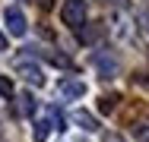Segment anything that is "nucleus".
<instances>
[{"instance_id": "f257e3e1", "label": "nucleus", "mask_w": 149, "mask_h": 142, "mask_svg": "<svg viewBox=\"0 0 149 142\" xmlns=\"http://www.w3.org/2000/svg\"><path fill=\"white\" fill-rule=\"evenodd\" d=\"M60 19H63V26L79 32V28L86 26V0H67L63 10H60Z\"/></svg>"}, {"instance_id": "f03ea898", "label": "nucleus", "mask_w": 149, "mask_h": 142, "mask_svg": "<svg viewBox=\"0 0 149 142\" xmlns=\"http://www.w3.org/2000/svg\"><path fill=\"white\" fill-rule=\"evenodd\" d=\"M3 22H6V32H10V35H19V38H22V35L29 32V19H26V13H22L19 6H6V10H3Z\"/></svg>"}, {"instance_id": "7ed1b4c3", "label": "nucleus", "mask_w": 149, "mask_h": 142, "mask_svg": "<svg viewBox=\"0 0 149 142\" xmlns=\"http://www.w3.org/2000/svg\"><path fill=\"white\" fill-rule=\"evenodd\" d=\"M92 66L98 70L102 79H114L118 76V57L111 54V51H95L92 54Z\"/></svg>"}, {"instance_id": "20e7f679", "label": "nucleus", "mask_w": 149, "mask_h": 142, "mask_svg": "<svg viewBox=\"0 0 149 142\" xmlns=\"http://www.w3.org/2000/svg\"><path fill=\"white\" fill-rule=\"evenodd\" d=\"M16 70H19V76H22L29 85H45V73H41L35 63H29V60H19V63H16Z\"/></svg>"}, {"instance_id": "39448f33", "label": "nucleus", "mask_w": 149, "mask_h": 142, "mask_svg": "<svg viewBox=\"0 0 149 142\" xmlns=\"http://www.w3.org/2000/svg\"><path fill=\"white\" fill-rule=\"evenodd\" d=\"M60 95H63V98H83V95H86V82H79V79H63V82H60Z\"/></svg>"}, {"instance_id": "423d86ee", "label": "nucleus", "mask_w": 149, "mask_h": 142, "mask_svg": "<svg viewBox=\"0 0 149 142\" xmlns=\"http://www.w3.org/2000/svg\"><path fill=\"white\" fill-rule=\"evenodd\" d=\"M70 120H73L76 126H83L86 133H95V130H98V120H95L89 111H73V114H70Z\"/></svg>"}, {"instance_id": "0eeeda50", "label": "nucleus", "mask_w": 149, "mask_h": 142, "mask_svg": "<svg viewBox=\"0 0 149 142\" xmlns=\"http://www.w3.org/2000/svg\"><path fill=\"white\" fill-rule=\"evenodd\" d=\"M51 130H54V120H51V114H48V117H41V120L35 123V133H32V139H35V142H45L48 136H51Z\"/></svg>"}, {"instance_id": "6e6552de", "label": "nucleus", "mask_w": 149, "mask_h": 142, "mask_svg": "<svg viewBox=\"0 0 149 142\" xmlns=\"http://www.w3.org/2000/svg\"><path fill=\"white\" fill-rule=\"evenodd\" d=\"M16 108H19V114H22V117H32V114H35V108H38V101H35L32 95H26V92H22V95H19V101H16Z\"/></svg>"}, {"instance_id": "1a4fd4ad", "label": "nucleus", "mask_w": 149, "mask_h": 142, "mask_svg": "<svg viewBox=\"0 0 149 142\" xmlns=\"http://www.w3.org/2000/svg\"><path fill=\"white\" fill-rule=\"evenodd\" d=\"M41 54L48 57L51 63H57V66H70V57H63V54H57V51H41Z\"/></svg>"}, {"instance_id": "9d476101", "label": "nucleus", "mask_w": 149, "mask_h": 142, "mask_svg": "<svg viewBox=\"0 0 149 142\" xmlns=\"http://www.w3.org/2000/svg\"><path fill=\"white\" fill-rule=\"evenodd\" d=\"M16 95V88H13V82L6 79V76H0V98H13Z\"/></svg>"}, {"instance_id": "9b49d317", "label": "nucleus", "mask_w": 149, "mask_h": 142, "mask_svg": "<svg viewBox=\"0 0 149 142\" xmlns=\"http://www.w3.org/2000/svg\"><path fill=\"white\" fill-rule=\"evenodd\" d=\"M133 136L140 142H149V123H133Z\"/></svg>"}, {"instance_id": "f8f14e48", "label": "nucleus", "mask_w": 149, "mask_h": 142, "mask_svg": "<svg viewBox=\"0 0 149 142\" xmlns=\"http://www.w3.org/2000/svg\"><path fill=\"white\" fill-rule=\"evenodd\" d=\"M114 101H118L114 95H108V98H102V104H98V108H102V114H111V111H114Z\"/></svg>"}, {"instance_id": "ddd939ff", "label": "nucleus", "mask_w": 149, "mask_h": 142, "mask_svg": "<svg viewBox=\"0 0 149 142\" xmlns=\"http://www.w3.org/2000/svg\"><path fill=\"white\" fill-rule=\"evenodd\" d=\"M105 142H124V139H120V136H114V133H108V136H105Z\"/></svg>"}, {"instance_id": "4468645a", "label": "nucleus", "mask_w": 149, "mask_h": 142, "mask_svg": "<svg viewBox=\"0 0 149 142\" xmlns=\"http://www.w3.org/2000/svg\"><path fill=\"white\" fill-rule=\"evenodd\" d=\"M0 51H6V35L0 32Z\"/></svg>"}, {"instance_id": "2eb2a0df", "label": "nucleus", "mask_w": 149, "mask_h": 142, "mask_svg": "<svg viewBox=\"0 0 149 142\" xmlns=\"http://www.w3.org/2000/svg\"><path fill=\"white\" fill-rule=\"evenodd\" d=\"M35 3H38V6H51V0H35Z\"/></svg>"}, {"instance_id": "dca6fc26", "label": "nucleus", "mask_w": 149, "mask_h": 142, "mask_svg": "<svg viewBox=\"0 0 149 142\" xmlns=\"http://www.w3.org/2000/svg\"><path fill=\"white\" fill-rule=\"evenodd\" d=\"M143 22H146V28H149V13H146V19H143Z\"/></svg>"}]
</instances>
